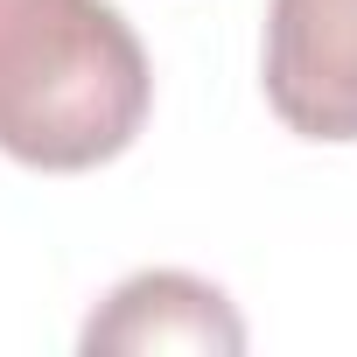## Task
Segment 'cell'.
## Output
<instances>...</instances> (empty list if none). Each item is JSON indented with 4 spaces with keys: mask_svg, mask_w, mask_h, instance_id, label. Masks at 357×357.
Listing matches in <instances>:
<instances>
[{
    "mask_svg": "<svg viewBox=\"0 0 357 357\" xmlns=\"http://www.w3.org/2000/svg\"><path fill=\"white\" fill-rule=\"evenodd\" d=\"M259 84L287 133L357 140V0H266Z\"/></svg>",
    "mask_w": 357,
    "mask_h": 357,
    "instance_id": "cell-2",
    "label": "cell"
},
{
    "mask_svg": "<svg viewBox=\"0 0 357 357\" xmlns=\"http://www.w3.org/2000/svg\"><path fill=\"white\" fill-rule=\"evenodd\" d=\"M154 112V63L112 0H0V154L84 175Z\"/></svg>",
    "mask_w": 357,
    "mask_h": 357,
    "instance_id": "cell-1",
    "label": "cell"
},
{
    "mask_svg": "<svg viewBox=\"0 0 357 357\" xmlns=\"http://www.w3.org/2000/svg\"><path fill=\"white\" fill-rule=\"evenodd\" d=\"M91 357L105 350H119V357H147V350H204V357H238L245 350V322H238V308H231V294L225 287H211V280H197V273H183V266H147V273H133V280H119L98 308H91V322H84V336H77Z\"/></svg>",
    "mask_w": 357,
    "mask_h": 357,
    "instance_id": "cell-3",
    "label": "cell"
}]
</instances>
